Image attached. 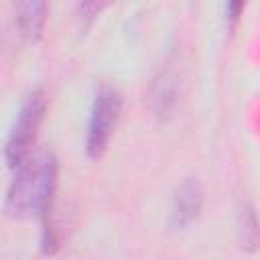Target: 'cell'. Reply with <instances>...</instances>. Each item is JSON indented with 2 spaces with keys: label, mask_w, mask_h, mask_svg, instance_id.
Segmentation results:
<instances>
[{
  "label": "cell",
  "mask_w": 260,
  "mask_h": 260,
  "mask_svg": "<svg viewBox=\"0 0 260 260\" xmlns=\"http://www.w3.org/2000/svg\"><path fill=\"white\" fill-rule=\"evenodd\" d=\"M59 179V160L51 150H43L18 169L8 185L4 197V211L14 219L39 215L41 219L51 215L55 191Z\"/></svg>",
  "instance_id": "cell-1"
},
{
  "label": "cell",
  "mask_w": 260,
  "mask_h": 260,
  "mask_svg": "<svg viewBox=\"0 0 260 260\" xmlns=\"http://www.w3.org/2000/svg\"><path fill=\"white\" fill-rule=\"evenodd\" d=\"M45 110H47V98L43 89H32L22 100L4 144V160L8 169L14 171L32 156V146L37 142L39 128L45 118Z\"/></svg>",
  "instance_id": "cell-2"
},
{
  "label": "cell",
  "mask_w": 260,
  "mask_h": 260,
  "mask_svg": "<svg viewBox=\"0 0 260 260\" xmlns=\"http://www.w3.org/2000/svg\"><path fill=\"white\" fill-rule=\"evenodd\" d=\"M122 93L112 85H102L95 91L85 128V152L89 158L98 160L108 150L122 114Z\"/></svg>",
  "instance_id": "cell-3"
},
{
  "label": "cell",
  "mask_w": 260,
  "mask_h": 260,
  "mask_svg": "<svg viewBox=\"0 0 260 260\" xmlns=\"http://www.w3.org/2000/svg\"><path fill=\"white\" fill-rule=\"evenodd\" d=\"M203 207V191L201 185L195 179H187L181 183V187L177 189L175 197H173V205H171V225L175 230H185L187 225H191Z\"/></svg>",
  "instance_id": "cell-4"
},
{
  "label": "cell",
  "mask_w": 260,
  "mask_h": 260,
  "mask_svg": "<svg viewBox=\"0 0 260 260\" xmlns=\"http://www.w3.org/2000/svg\"><path fill=\"white\" fill-rule=\"evenodd\" d=\"M14 14H16V24H18L20 35L26 41L37 43L43 37V30H45V24H47L49 4L39 2V0L18 2L14 6Z\"/></svg>",
  "instance_id": "cell-5"
},
{
  "label": "cell",
  "mask_w": 260,
  "mask_h": 260,
  "mask_svg": "<svg viewBox=\"0 0 260 260\" xmlns=\"http://www.w3.org/2000/svg\"><path fill=\"white\" fill-rule=\"evenodd\" d=\"M177 98H179L177 75L173 73V69L160 71L158 77L154 79V85H152V108H154V114L160 120L171 118L173 112H175V106H177Z\"/></svg>",
  "instance_id": "cell-6"
},
{
  "label": "cell",
  "mask_w": 260,
  "mask_h": 260,
  "mask_svg": "<svg viewBox=\"0 0 260 260\" xmlns=\"http://www.w3.org/2000/svg\"><path fill=\"white\" fill-rule=\"evenodd\" d=\"M238 232H240V242L244 250L254 252L258 246V221H256V211L252 205H246L240 213L238 221Z\"/></svg>",
  "instance_id": "cell-7"
},
{
  "label": "cell",
  "mask_w": 260,
  "mask_h": 260,
  "mask_svg": "<svg viewBox=\"0 0 260 260\" xmlns=\"http://www.w3.org/2000/svg\"><path fill=\"white\" fill-rule=\"evenodd\" d=\"M104 8H106V4H102V2H81V4L75 6V10H77V14H79V18L83 20L85 26H89V24L93 22V18H95Z\"/></svg>",
  "instance_id": "cell-8"
},
{
  "label": "cell",
  "mask_w": 260,
  "mask_h": 260,
  "mask_svg": "<svg viewBox=\"0 0 260 260\" xmlns=\"http://www.w3.org/2000/svg\"><path fill=\"white\" fill-rule=\"evenodd\" d=\"M244 8H246L244 2H228V4H225V20H228V24H230L232 28L238 24V20H240Z\"/></svg>",
  "instance_id": "cell-9"
}]
</instances>
